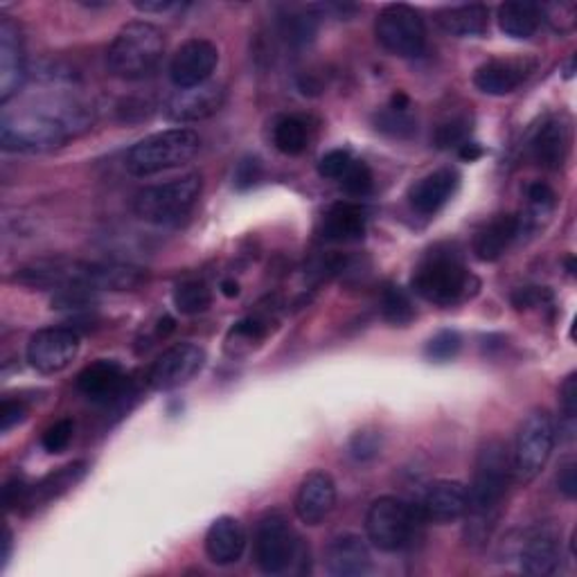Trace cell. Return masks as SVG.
<instances>
[{
    "label": "cell",
    "mask_w": 577,
    "mask_h": 577,
    "mask_svg": "<svg viewBox=\"0 0 577 577\" xmlns=\"http://www.w3.org/2000/svg\"><path fill=\"white\" fill-rule=\"evenodd\" d=\"M95 123L90 105L70 98L28 102L0 118V145L6 151L43 154L84 136Z\"/></svg>",
    "instance_id": "obj_1"
},
{
    "label": "cell",
    "mask_w": 577,
    "mask_h": 577,
    "mask_svg": "<svg viewBox=\"0 0 577 577\" xmlns=\"http://www.w3.org/2000/svg\"><path fill=\"white\" fill-rule=\"evenodd\" d=\"M515 478L512 453L503 440H488L478 449L467 508V541L486 544L499 521L501 506Z\"/></svg>",
    "instance_id": "obj_2"
},
{
    "label": "cell",
    "mask_w": 577,
    "mask_h": 577,
    "mask_svg": "<svg viewBox=\"0 0 577 577\" xmlns=\"http://www.w3.org/2000/svg\"><path fill=\"white\" fill-rule=\"evenodd\" d=\"M17 282L32 288H86V292H131L143 280L145 273L136 266L114 264V262H37L23 266Z\"/></svg>",
    "instance_id": "obj_3"
},
{
    "label": "cell",
    "mask_w": 577,
    "mask_h": 577,
    "mask_svg": "<svg viewBox=\"0 0 577 577\" xmlns=\"http://www.w3.org/2000/svg\"><path fill=\"white\" fill-rule=\"evenodd\" d=\"M411 286L422 301L451 307L476 294L478 280L467 271L456 248L436 246L418 264Z\"/></svg>",
    "instance_id": "obj_4"
},
{
    "label": "cell",
    "mask_w": 577,
    "mask_h": 577,
    "mask_svg": "<svg viewBox=\"0 0 577 577\" xmlns=\"http://www.w3.org/2000/svg\"><path fill=\"white\" fill-rule=\"evenodd\" d=\"M165 55L163 32L147 21L127 23L107 52L109 72L125 81L149 77Z\"/></svg>",
    "instance_id": "obj_5"
},
{
    "label": "cell",
    "mask_w": 577,
    "mask_h": 577,
    "mask_svg": "<svg viewBox=\"0 0 577 577\" xmlns=\"http://www.w3.org/2000/svg\"><path fill=\"white\" fill-rule=\"evenodd\" d=\"M202 189H204V178L197 172L160 185L145 187L134 197V213L143 222H149L156 226L178 224L192 213V208L197 206Z\"/></svg>",
    "instance_id": "obj_6"
},
{
    "label": "cell",
    "mask_w": 577,
    "mask_h": 577,
    "mask_svg": "<svg viewBox=\"0 0 577 577\" xmlns=\"http://www.w3.org/2000/svg\"><path fill=\"white\" fill-rule=\"evenodd\" d=\"M202 149V138L192 129H167L136 143L127 154L129 174L145 178L187 165Z\"/></svg>",
    "instance_id": "obj_7"
},
{
    "label": "cell",
    "mask_w": 577,
    "mask_h": 577,
    "mask_svg": "<svg viewBox=\"0 0 577 577\" xmlns=\"http://www.w3.org/2000/svg\"><path fill=\"white\" fill-rule=\"evenodd\" d=\"M422 521L420 508H413L398 497H381L368 508L365 535L374 548L398 552L411 544Z\"/></svg>",
    "instance_id": "obj_8"
},
{
    "label": "cell",
    "mask_w": 577,
    "mask_h": 577,
    "mask_svg": "<svg viewBox=\"0 0 577 577\" xmlns=\"http://www.w3.org/2000/svg\"><path fill=\"white\" fill-rule=\"evenodd\" d=\"M555 433V422L548 411L535 409L524 418L512 451V471L517 483L528 486L541 473L552 456Z\"/></svg>",
    "instance_id": "obj_9"
},
{
    "label": "cell",
    "mask_w": 577,
    "mask_h": 577,
    "mask_svg": "<svg viewBox=\"0 0 577 577\" xmlns=\"http://www.w3.org/2000/svg\"><path fill=\"white\" fill-rule=\"evenodd\" d=\"M303 546L282 512H268L260 519L253 539V559L264 575H282L299 559Z\"/></svg>",
    "instance_id": "obj_10"
},
{
    "label": "cell",
    "mask_w": 577,
    "mask_h": 577,
    "mask_svg": "<svg viewBox=\"0 0 577 577\" xmlns=\"http://www.w3.org/2000/svg\"><path fill=\"white\" fill-rule=\"evenodd\" d=\"M374 35L383 50L402 59H418L427 48L424 21L418 10L404 3L387 6L379 12Z\"/></svg>",
    "instance_id": "obj_11"
},
{
    "label": "cell",
    "mask_w": 577,
    "mask_h": 577,
    "mask_svg": "<svg viewBox=\"0 0 577 577\" xmlns=\"http://www.w3.org/2000/svg\"><path fill=\"white\" fill-rule=\"evenodd\" d=\"M206 365V350L195 343H178L165 350L149 368L147 383L158 393L176 391L195 379Z\"/></svg>",
    "instance_id": "obj_12"
},
{
    "label": "cell",
    "mask_w": 577,
    "mask_h": 577,
    "mask_svg": "<svg viewBox=\"0 0 577 577\" xmlns=\"http://www.w3.org/2000/svg\"><path fill=\"white\" fill-rule=\"evenodd\" d=\"M28 361L41 374L66 370L79 354V334L70 327H46L32 334L28 343Z\"/></svg>",
    "instance_id": "obj_13"
},
{
    "label": "cell",
    "mask_w": 577,
    "mask_h": 577,
    "mask_svg": "<svg viewBox=\"0 0 577 577\" xmlns=\"http://www.w3.org/2000/svg\"><path fill=\"white\" fill-rule=\"evenodd\" d=\"M226 105V88L217 81H206L202 86L178 88L165 105V116L172 123H202L222 111Z\"/></svg>",
    "instance_id": "obj_14"
},
{
    "label": "cell",
    "mask_w": 577,
    "mask_h": 577,
    "mask_svg": "<svg viewBox=\"0 0 577 577\" xmlns=\"http://www.w3.org/2000/svg\"><path fill=\"white\" fill-rule=\"evenodd\" d=\"M219 63V50L208 39L185 41L169 61V79L176 88L202 86Z\"/></svg>",
    "instance_id": "obj_15"
},
{
    "label": "cell",
    "mask_w": 577,
    "mask_h": 577,
    "mask_svg": "<svg viewBox=\"0 0 577 577\" xmlns=\"http://www.w3.org/2000/svg\"><path fill=\"white\" fill-rule=\"evenodd\" d=\"M77 391L92 404L109 407L127 395L129 376L120 363L98 359L77 374Z\"/></svg>",
    "instance_id": "obj_16"
},
{
    "label": "cell",
    "mask_w": 577,
    "mask_h": 577,
    "mask_svg": "<svg viewBox=\"0 0 577 577\" xmlns=\"http://www.w3.org/2000/svg\"><path fill=\"white\" fill-rule=\"evenodd\" d=\"M26 79L28 66L19 26L10 17H3L0 21V105L8 107L23 88Z\"/></svg>",
    "instance_id": "obj_17"
},
{
    "label": "cell",
    "mask_w": 577,
    "mask_h": 577,
    "mask_svg": "<svg viewBox=\"0 0 577 577\" xmlns=\"http://www.w3.org/2000/svg\"><path fill=\"white\" fill-rule=\"evenodd\" d=\"M418 508L422 519L429 524H453L467 515L469 490L460 480H436L424 492V499Z\"/></svg>",
    "instance_id": "obj_18"
},
{
    "label": "cell",
    "mask_w": 577,
    "mask_h": 577,
    "mask_svg": "<svg viewBox=\"0 0 577 577\" xmlns=\"http://www.w3.org/2000/svg\"><path fill=\"white\" fill-rule=\"evenodd\" d=\"M336 506V486L327 471H312L303 478L294 510L305 526H321Z\"/></svg>",
    "instance_id": "obj_19"
},
{
    "label": "cell",
    "mask_w": 577,
    "mask_h": 577,
    "mask_svg": "<svg viewBox=\"0 0 577 577\" xmlns=\"http://www.w3.org/2000/svg\"><path fill=\"white\" fill-rule=\"evenodd\" d=\"M521 570L535 577L552 575L559 568V537L550 526H535L524 532L519 546Z\"/></svg>",
    "instance_id": "obj_20"
},
{
    "label": "cell",
    "mask_w": 577,
    "mask_h": 577,
    "mask_svg": "<svg viewBox=\"0 0 577 577\" xmlns=\"http://www.w3.org/2000/svg\"><path fill=\"white\" fill-rule=\"evenodd\" d=\"M532 70L535 61L530 59H492L476 68L473 84L480 92L501 98V95L515 92Z\"/></svg>",
    "instance_id": "obj_21"
},
{
    "label": "cell",
    "mask_w": 577,
    "mask_h": 577,
    "mask_svg": "<svg viewBox=\"0 0 577 577\" xmlns=\"http://www.w3.org/2000/svg\"><path fill=\"white\" fill-rule=\"evenodd\" d=\"M325 564L334 577H363L372 568L368 544L352 532L334 537L325 550Z\"/></svg>",
    "instance_id": "obj_22"
},
{
    "label": "cell",
    "mask_w": 577,
    "mask_h": 577,
    "mask_svg": "<svg viewBox=\"0 0 577 577\" xmlns=\"http://www.w3.org/2000/svg\"><path fill=\"white\" fill-rule=\"evenodd\" d=\"M86 471H88L86 462H72V464H66V467L43 476L39 483L28 488V495L19 510L26 515H32V512L46 508L48 503L61 499L66 492H70L79 483V480L86 476Z\"/></svg>",
    "instance_id": "obj_23"
},
{
    "label": "cell",
    "mask_w": 577,
    "mask_h": 577,
    "mask_svg": "<svg viewBox=\"0 0 577 577\" xmlns=\"http://www.w3.org/2000/svg\"><path fill=\"white\" fill-rule=\"evenodd\" d=\"M458 180L460 176L456 169H436L420 178L409 192V202L413 211L424 217L436 215L453 197Z\"/></svg>",
    "instance_id": "obj_24"
},
{
    "label": "cell",
    "mask_w": 577,
    "mask_h": 577,
    "mask_svg": "<svg viewBox=\"0 0 577 577\" xmlns=\"http://www.w3.org/2000/svg\"><path fill=\"white\" fill-rule=\"evenodd\" d=\"M246 550V530L235 517H219L206 532V555L217 566H231L242 559Z\"/></svg>",
    "instance_id": "obj_25"
},
{
    "label": "cell",
    "mask_w": 577,
    "mask_h": 577,
    "mask_svg": "<svg viewBox=\"0 0 577 577\" xmlns=\"http://www.w3.org/2000/svg\"><path fill=\"white\" fill-rule=\"evenodd\" d=\"M521 233V217L497 215L473 237V253L480 262H497Z\"/></svg>",
    "instance_id": "obj_26"
},
{
    "label": "cell",
    "mask_w": 577,
    "mask_h": 577,
    "mask_svg": "<svg viewBox=\"0 0 577 577\" xmlns=\"http://www.w3.org/2000/svg\"><path fill=\"white\" fill-rule=\"evenodd\" d=\"M365 211L352 202L334 204L323 217V239L334 244H352L365 237Z\"/></svg>",
    "instance_id": "obj_27"
},
{
    "label": "cell",
    "mask_w": 577,
    "mask_h": 577,
    "mask_svg": "<svg viewBox=\"0 0 577 577\" xmlns=\"http://www.w3.org/2000/svg\"><path fill=\"white\" fill-rule=\"evenodd\" d=\"M568 145H570L568 127L559 118H550L537 129L530 147L537 165L555 172L566 163Z\"/></svg>",
    "instance_id": "obj_28"
},
{
    "label": "cell",
    "mask_w": 577,
    "mask_h": 577,
    "mask_svg": "<svg viewBox=\"0 0 577 577\" xmlns=\"http://www.w3.org/2000/svg\"><path fill=\"white\" fill-rule=\"evenodd\" d=\"M436 23L451 37H480L490 28V10L480 3L442 8L436 12Z\"/></svg>",
    "instance_id": "obj_29"
},
{
    "label": "cell",
    "mask_w": 577,
    "mask_h": 577,
    "mask_svg": "<svg viewBox=\"0 0 577 577\" xmlns=\"http://www.w3.org/2000/svg\"><path fill=\"white\" fill-rule=\"evenodd\" d=\"M539 6L535 3L512 0V3H503L499 8V28L512 39H530L539 30Z\"/></svg>",
    "instance_id": "obj_30"
},
{
    "label": "cell",
    "mask_w": 577,
    "mask_h": 577,
    "mask_svg": "<svg viewBox=\"0 0 577 577\" xmlns=\"http://www.w3.org/2000/svg\"><path fill=\"white\" fill-rule=\"evenodd\" d=\"M310 129L299 116H284L273 127V145L284 156H301L307 149Z\"/></svg>",
    "instance_id": "obj_31"
},
{
    "label": "cell",
    "mask_w": 577,
    "mask_h": 577,
    "mask_svg": "<svg viewBox=\"0 0 577 577\" xmlns=\"http://www.w3.org/2000/svg\"><path fill=\"white\" fill-rule=\"evenodd\" d=\"M213 305V294L202 280H183L174 288V307L183 316L204 314Z\"/></svg>",
    "instance_id": "obj_32"
},
{
    "label": "cell",
    "mask_w": 577,
    "mask_h": 577,
    "mask_svg": "<svg viewBox=\"0 0 577 577\" xmlns=\"http://www.w3.org/2000/svg\"><path fill=\"white\" fill-rule=\"evenodd\" d=\"M381 314L391 325H398V327H407L409 323H413L415 310H413V303H411L409 294L404 292L402 286L389 284L387 288H383Z\"/></svg>",
    "instance_id": "obj_33"
},
{
    "label": "cell",
    "mask_w": 577,
    "mask_h": 577,
    "mask_svg": "<svg viewBox=\"0 0 577 577\" xmlns=\"http://www.w3.org/2000/svg\"><path fill=\"white\" fill-rule=\"evenodd\" d=\"M374 125L379 131L389 134L393 138H409L411 134H415V118L409 111H398V109H387L376 114Z\"/></svg>",
    "instance_id": "obj_34"
},
{
    "label": "cell",
    "mask_w": 577,
    "mask_h": 577,
    "mask_svg": "<svg viewBox=\"0 0 577 577\" xmlns=\"http://www.w3.org/2000/svg\"><path fill=\"white\" fill-rule=\"evenodd\" d=\"M539 17L555 32L566 35V32H570L575 28L577 6L575 3H546V6H539Z\"/></svg>",
    "instance_id": "obj_35"
},
{
    "label": "cell",
    "mask_w": 577,
    "mask_h": 577,
    "mask_svg": "<svg viewBox=\"0 0 577 577\" xmlns=\"http://www.w3.org/2000/svg\"><path fill=\"white\" fill-rule=\"evenodd\" d=\"M372 183H374L372 172L363 160H352V165L341 178V185L350 197H368L372 192Z\"/></svg>",
    "instance_id": "obj_36"
},
{
    "label": "cell",
    "mask_w": 577,
    "mask_h": 577,
    "mask_svg": "<svg viewBox=\"0 0 577 577\" xmlns=\"http://www.w3.org/2000/svg\"><path fill=\"white\" fill-rule=\"evenodd\" d=\"M462 348V339L458 332L453 330H442L438 332L429 343H427V356L431 361H438V363H447L451 359L458 356Z\"/></svg>",
    "instance_id": "obj_37"
},
{
    "label": "cell",
    "mask_w": 577,
    "mask_h": 577,
    "mask_svg": "<svg viewBox=\"0 0 577 577\" xmlns=\"http://www.w3.org/2000/svg\"><path fill=\"white\" fill-rule=\"evenodd\" d=\"M282 32L288 43L305 46L316 35V17L312 14H292L282 21Z\"/></svg>",
    "instance_id": "obj_38"
},
{
    "label": "cell",
    "mask_w": 577,
    "mask_h": 577,
    "mask_svg": "<svg viewBox=\"0 0 577 577\" xmlns=\"http://www.w3.org/2000/svg\"><path fill=\"white\" fill-rule=\"evenodd\" d=\"M348 449L356 462H370L381 453V433L372 429H361L350 438Z\"/></svg>",
    "instance_id": "obj_39"
},
{
    "label": "cell",
    "mask_w": 577,
    "mask_h": 577,
    "mask_svg": "<svg viewBox=\"0 0 577 577\" xmlns=\"http://www.w3.org/2000/svg\"><path fill=\"white\" fill-rule=\"evenodd\" d=\"M559 404H561V413H564L561 431L566 433V438H573V433H575V415H577V374L575 372L568 374L566 381L561 383Z\"/></svg>",
    "instance_id": "obj_40"
},
{
    "label": "cell",
    "mask_w": 577,
    "mask_h": 577,
    "mask_svg": "<svg viewBox=\"0 0 577 577\" xmlns=\"http://www.w3.org/2000/svg\"><path fill=\"white\" fill-rule=\"evenodd\" d=\"M469 131H471V127H469L467 118H453L436 129V147H440V149L460 147L469 140Z\"/></svg>",
    "instance_id": "obj_41"
},
{
    "label": "cell",
    "mask_w": 577,
    "mask_h": 577,
    "mask_svg": "<svg viewBox=\"0 0 577 577\" xmlns=\"http://www.w3.org/2000/svg\"><path fill=\"white\" fill-rule=\"evenodd\" d=\"M72 436H75V424H72V420L63 418L46 429V433L41 438V447L48 453H63L68 449V444L72 442Z\"/></svg>",
    "instance_id": "obj_42"
},
{
    "label": "cell",
    "mask_w": 577,
    "mask_h": 577,
    "mask_svg": "<svg viewBox=\"0 0 577 577\" xmlns=\"http://www.w3.org/2000/svg\"><path fill=\"white\" fill-rule=\"evenodd\" d=\"M268 334V321L262 316H246L239 323H235V327L231 330L228 339H235L237 343H248L255 345L260 343L264 336Z\"/></svg>",
    "instance_id": "obj_43"
},
{
    "label": "cell",
    "mask_w": 577,
    "mask_h": 577,
    "mask_svg": "<svg viewBox=\"0 0 577 577\" xmlns=\"http://www.w3.org/2000/svg\"><path fill=\"white\" fill-rule=\"evenodd\" d=\"M526 195H528V204H530L535 215H548L557 204L555 189L548 183H541V180L530 183L528 189H526Z\"/></svg>",
    "instance_id": "obj_44"
},
{
    "label": "cell",
    "mask_w": 577,
    "mask_h": 577,
    "mask_svg": "<svg viewBox=\"0 0 577 577\" xmlns=\"http://www.w3.org/2000/svg\"><path fill=\"white\" fill-rule=\"evenodd\" d=\"M350 165H352V156L348 149H332L319 160V174L330 180H341Z\"/></svg>",
    "instance_id": "obj_45"
},
{
    "label": "cell",
    "mask_w": 577,
    "mask_h": 577,
    "mask_svg": "<svg viewBox=\"0 0 577 577\" xmlns=\"http://www.w3.org/2000/svg\"><path fill=\"white\" fill-rule=\"evenodd\" d=\"M262 178V163L255 156H244L235 167V187L251 189Z\"/></svg>",
    "instance_id": "obj_46"
},
{
    "label": "cell",
    "mask_w": 577,
    "mask_h": 577,
    "mask_svg": "<svg viewBox=\"0 0 577 577\" xmlns=\"http://www.w3.org/2000/svg\"><path fill=\"white\" fill-rule=\"evenodd\" d=\"M28 418V404L23 400H6L0 407V431L8 433Z\"/></svg>",
    "instance_id": "obj_47"
},
{
    "label": "cell",
    "mask_w": 577,
    "mask_h": 577,
    "mask_svg": "<svg viewBox=\"0 0 577 577\" xmlns=\"http://www.w3.org/2000/svg\"><path fill=\"white\" fill-rule=\"evenodd\" d=\"M544 299H550V294L546 292V288L526 286V288H519V292L512 294V305H515L517 310H530V307L541 305Z\"/></svg>",
    "instance_id": "obj_48"
},
{
    "label": "cell",
    "mask_w": 577,
    "mask_h": 577,
    "mask_svg": "<svg viewBox=\"0 0 577 577\" xmlns=\"http://www.w3.org/2000/svg\"><path fill=\"white\" fill-rule=\"evenodd\" d=\"M575 460H568L561 464L559 473H557V490L566 497V499H575L577 497V476H575Z\"/></svg>",
    "instance_id": "obj_49"
},
{
    "label": "cell",
    "mask_w": 577,
    "mask_h": 577,
    "mask_svg": "<svg viewBox=\"0 0 577 577\" xmlns=\"http://www.w3.org/2000/svg\"><path fill=\"white\" fill-rule=\"evenodd\" d=\"M28 488H30V486H26V480L19 478V476H14V478L10 480V483L3 488V501H6V508H8L10 512L21 508V503H23V499H26V495H28Z\"/></svg>",
    "instance_id": "obj_50"
},
{
    "label": "cell",
    "mask_w": 577,
    "mask_h": 577,
    "mask_svg": "<svg viewBox=\"0 0 577 577\" xmlns=\"http://www.w3.org/2000/svg\"><path fill=\"white\" fill-rule=\"evenodd\" d=\"M134 8L145 14H165V12L178 10L180 6L174 3V0H136Z\"/></svg>",
    "instance_id": "obj_51"
},
{
    "label": "cell",
    "mask_w": 577,
    "mask_h": 577,
    "mask_svg": "<svg viewBox=\"0 0 577 577\" xmlns=\"http://www.w3.org/2000/svg\"><path fill=\"white\" fill-rule=\"evenodd\" d=\"M483 154H486V149L480 147L478 143H471V140H467L464 145L458 147V156H460L462 160H469V163H471V160H478Z\"/></svg>",
    "instance_id": "obj_52"
},
{
    "label": "cell",
    "mask_w": 577,
    "mask_h": 577,
    "mask_svg": "<svg viewBox=\"0 0 577 577\" xmlns=\"http://www.w3.org/2000/svg\"><path fill=\"white\" fill-rule=\"evenodd\" d=\"M222 294L226 299H237L239 296V284L235 280H224L222 282Z\"/></svg>",
    "instance_id": "obj_53"
},
{
    "label": "cell",
    "mask_w": 577,
    "mask_h": 577,
    "mask_svg": "<svg viewBox=\"0 0 577 577\" xmlns=\"http://www.w3.org/2000/svg\"><path fill=\"white\" fill-rule=\"evenodd\" d=\"M174 327H176V325H174V319L163 316V319L158 321V336H163V339H165V336H169V334L174 332Z\"/></svg>",
    "instance_id": "obj_54"
},
{
    "label": "cell",
    "mask_w": 577,
    "mask_h": 577,
    "mask_svg": "<svg viewBox=\"0 0 577 577\" xmlns=\"http://www.w3.org/2000/svg\"><path fill=\"white\" fill-rule=\"evenodd\" d=\"M10 555H12V530L6 528V539H3V568L8 566Z\"/></svg>",
    "instance_id": "obj_55"
}]
</instances>
